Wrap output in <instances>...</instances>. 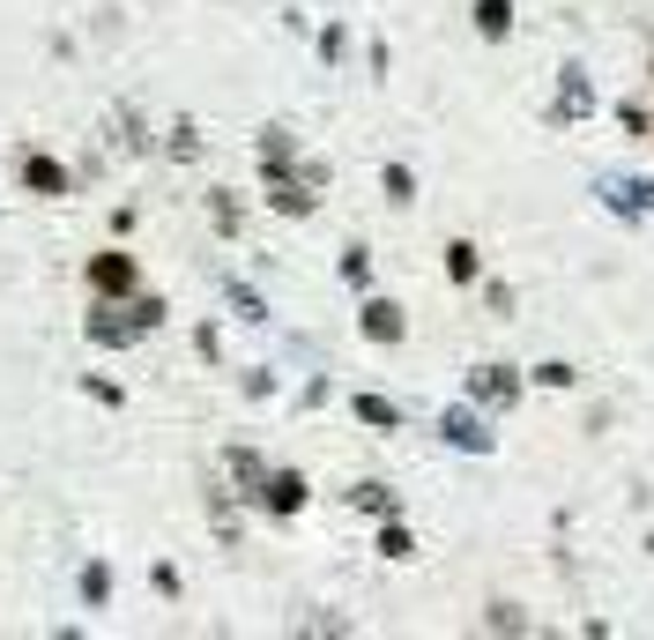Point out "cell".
Masks as SVG:
<instances>
[{"mask_svg": "<svg viewBox=\"0 0 654 640\" xmlns=\"http://www.w3.org/2000/svg\"><path fill=\"white\" fill-rule=\"evenodd\" d=\"M513 395H521L513 365H476V381H469V402L476 410H513Z\"/></svg>", "mask_w": 654, "mask_h": 640, "instance_id": "obj_1", "label": "cell"}, {"mask_svg": "<svg viewBox=\"0 0 654 640\" xmlns=\"http://www.w3.org/2000/svg\"><path fill=\"white\" fill-rule=\"evenodd\" d=\"M23 179H31L38 194H68V171L52 165V157H31V165H23Z\"/></svg>", "mask_w": 654, "mask_h": 640, "instance_id": "obj_10", "label": "cell"}, {"mask_svg": "<svg viewBox=\"0 0 654 640\" xmlns=\"http://www.w3.org/2000/svg\"><path fill=\"white\" fill-rule=\"evenodd\" d=\"M89 283H97V291H134V261L126 254H97L89 261Z\"/></svg>", "mask_w": 654, "mask_h": 640, "instance_id": "obj_7", "label": "cell"}, {"mask_svg": "<svg viewBox=\"0 0 654 640\" xmlns=\"http://www.w3.org/2000/svg\"><path fill=\"white\" fill-rule=\"evenodd\" d=\"M350 499H358V507H365V514H395V492H387V484H358Z\"/></svg>", "mask_w": 654, "mask_h": 640, "instance_id": "obj_13", "label": "cell"}, {"mask_svg": "<svg viewBox=\"0 0 654 640\" xmlns=\"http://www.w3.org/2000/svg\"><path fill=\"white\" fill-rule=\"evenodd\" d=\"M342 276H350V283H372V261H365V246H350V254H342Z\"/></svg>", "mask_w": 654, "mask_h": 640, "instance_id": "obj_17", "label": "cell"}, {"mask_svg": "<svg viewBox=\"0 0 654 640\" xmlns=\"http://www.w3.org/2000/svg\"><path fill=\"white\" fill-rule=\"evenodd\" d=\"M82 596L105 603V596H112V573H105V566H89V573H82Z\"/></svg>", "mask_w": 654, "mask_h": 640, "instance_id": "obj_16", "label": "cell"}, {"mask_svg": "<svg viewBox=\"0 0 654 640\" xmlns=\"http://www.w3.org/2000/svg\"><path fill=\"white\" fill-rule=\"evenodd\" d=\"M261 507H268V514H298V507H305V476H298V470L261 476Z\"/></svg>", "mask_w": 654, "mask_h": 640, "instance_id": "obj_5", "label": "cell"}, {"mask_svg": "<svg viewBox=\"0 0 654 640\" xmlns=\"http://www.w3.org/2000/svg\"><path fill=\"white\" fill-rule=\"evenodd\" d=\"M595 194H603L617 216H632V224H647V216H654V186H647V179H603Z\"/></svg>", "mask_w": 654, "mask_h": 640, "instance_id": "obj_2", "label": "cell"}, {"mask_svg": "<svg viewBox=\"0 0 654 640\" xmlns=\"http://www.w3.org/2000/svg\"><path fill=\"white\" fill-rule=\"evenodd\" d=\"M535 381H543V387H572V381H580V373H572L566 358H550V365H535Z\"/></svg>", "mask_w": 654, "mask_h": 640, "instance_id": "obj_15", "label": "cell"}, {"mask_svg": "<svg viewBox=\"0 0 654 640\" xmlns=\"http://www.w3.org/2000/svg\"><path fill=\"white\" fill-rule=\"evenodd\" d=\"M379 186H387V202H402V209L416 202V171H409V165H387V171H379Z\"/></svg>", "mask_w": 654, "mask_h": 640, "instance_id": "obj_11", "label": "cell"}, {"mask_svg": "<svg viewBox=\"0 0 654 640\" xmlns=\"http://www.w3.org/2000/svg\"><path fill=\"white\" fill-rule=\"evenodd\" d=\"M580 112H595V89H588V68H566V89L550 105V128H572Z\"/></svg>", "mask_w": 654, "mask_h": 640, "instance_id": "obj_3", "label": "cell"}, {"mask_svg": "<svg viewBox=\"0 0 654 640\" xmlns=\"http://www.w3.org/2000/svg\"><path fill=\"white\" fill-rule=\"evenodd\" d=\"M358 328H365L372 342H402V305H395V299H365Z\"/></svg>", "mask_w": 654, "mask_h": 640, "instance_id": "obj_6", "label": "cell"}, {"mask_svg": "<svg viewBox=\"0 0 654 640\" xmlns=\"http://www.w3.org/2000/svg\"><path fill=\"white\" fill-rule=\"evenodd\" d=\"M358 418H365V425H379V432L402 425V410H395V402H379V395H358Z\"/></svg>", "mask_w": 654, "mask_h": 640, "instance_id": "obj_12", "label": "cell"}, {"mask_svg": "<svg viewBox=\"0 0 654 640\" xmlns=\"http://www.w3.org/2000/svg\"><path fill=\"white\" fill-rule=\"evenodd\" d=\"M379 552H387V558H416V544H409V529H402V521H387V536H379Z\"/></svg>", "mask_w": 654, "mask_h": 640, "instance_id": "obj_14", "label": "cell"}, {"mask_svg": "<svg viewBox=\"0 0 654 640\" xmlns=\"http://www.w3.org/2000/svg\"><path fill=\"white\" fill-rule=\"evenodd\" d=\"M476 31L484 38H506L513 31V0H476Z\"/></svg>", "mask_w": 654, "mask_h": 640, "instance_id": "obj_9", "label": "cell"}, {"mask_svg": "<svg viewBox=\"0 0 654 640\" xmlns=\"http://www.w3.org/2000/svg\"><path fill=\"white\" fill-rule=\"evenodd\" d=\"M439 432H447L461 455H491V425L476 418V410H447V418H439Z\"/></svg>", "mask_w": 654, "mask_h": 640, "instance_id": "obj_4", "label": "cell"}, {"mask_svg": "<svg viewBox=\"0 0 654 640\" xmlns=\"http://www.w3.org/2000/svg\"><path fill=\"white\" fill-rule=\"evenodd\" d=\"M447 276H453V283H476V276H484V254H476L469 239H453V246H447Z\"/></svg>", "mask_w": 654, "mask_h": 640, "instance_id": "obj_8", "label": "cell"}]
</instances>
